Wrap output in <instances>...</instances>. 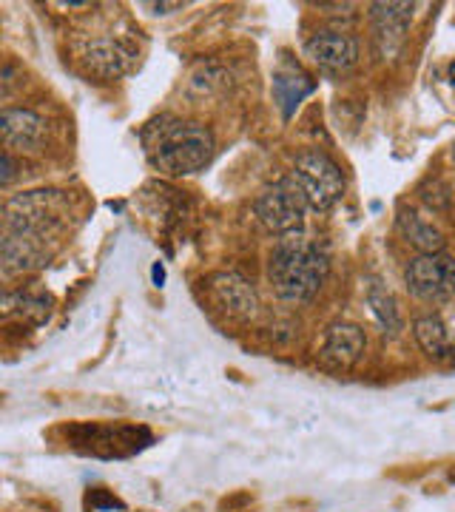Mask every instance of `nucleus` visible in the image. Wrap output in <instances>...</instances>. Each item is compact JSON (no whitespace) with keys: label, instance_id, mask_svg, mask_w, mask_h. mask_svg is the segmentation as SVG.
<instances>
[{"label":"nucleus","instance_id":"f257e3e1","mask_svg":"<svg viewBox=\"0 0 455 512\" xmlns=\"http://www.w3.org/2000/svg\"><path fill=\"white\" fill-rule=\"evenodd\" d=\"M328 254L305 237L279 239L268 259L273 293L285 302H310L328 279Z\"/></svg>","mask_w":455,"mask_h":512},{"label":"nucleus","instance_id":"f03ea898","mask_svg":"<svg viewBox=\"0 0 455 512\" xmlns=\"http://www.w3.org/2000/svg\"><path fill=\"white\" fill-rule=\"evenodd\" d=\"M151 163L171 177L197 174L214 160V134L197 123L163 117V126H148L143 134Z\"/></svg>","mask_w":455,"mask_h":512},{"label":"nucleus","instance_id":"7ed1b4c3","mask_svg":"<svg viewBox=\"0 0 455 512\" xmlns=\"http://www.w3.org/2000/svg\"><path fill=\"white\" fill-rule=\"evenodd\" d=\"M6 234L35 239V242H52L57 231L66 225L69 217V200L63 191H26L6 202Z\"/></svg>","mask_w":455,"mask_h":512},{"label":"nucleus","instance_id":"20e7f679","mask_svg":"<svg viewBox=\"0 0 455 512\" xmlns=\"http://www.w3.org/2000/svg\"><path fill=\"white\" fill-rule=\"evenodd\" d=\"M254 211L259 222L276 234V237H302L305 231V214H308V200L299 191V185L291 174L276 180L268 188H262V194L256 197Z\"/></svg>","mask_w":455,"mask_h":512},{"label":"nucleus","instance_id":"39448f33","mask_svg":"<svg viewBox=\"0 0 455 512\" xmlns=\"http://www.w3.org/2000/svg\"><path fill=\"white\" fill-rule=\"evenodd\" d=\"M74 450L97 458H126L151 444L146 427L134 424H74L66 430Z\"/></svg>","mask_w":455,"mask_h":512},{"label":"nucleus","instance_id":"423d86ee","mask_svg":"<svg viewBox=\"0 0 455 512\" xmlns=\"http://www.w3.org/2000/svg\"><path fill=\"white\" fill-rule=\"evenodd\" d=\"M291 177L305 194L308 208L313 211H330L345 194V177L342 168L330 160L325 151H305L296 157Z\"/></svg>","mask_w":455,"mask_h":512},{"label":"nucleus","instance_id":"0eeeda50","mask_svg":"<svg viewBox=\"0 0 455 512\" xmlns=\"http://www.w3.org/2000/svg\"><path fill=\"white\" fill-rule=\"evenodd\" d=\"M404 285L421 302H444L455 293V259L447 254H419L404 271Z\"/></svg>","mask_w":455,"mask_h":512},{"label":"nucleus","instance_id":"6e6552de","mask_svg":"<svg viewBox=\"0 0 455 512\" xmlns=\"http://www.w3.org/2000/svg\"><path fill=\"white\" fill-rule=\"evenodd\" d=\"M373 20V43L382 60L399 55L404 37L410 32L413 20V3H373L370 6Z\"/></svg>","mask_w":455,"mask_h":512},{"label":"nucleus","instance_id":"1a4fd4ad","mask_svg":"<svg viewBox=\"0 0 455 512\" xmlns=\"http://www.w3.org/2000/svg\"><path fill=\"white\" fill-rule=\"evenodd\" d=\"M367 339L364 330L353 322H336L325 333V342L319 348V365L333 373H345L364 356Z\"/></svg>","mask_w":455,"mask_h":512},{"label":"nucleus","instance_id":"9d476101","mask_svg":"<svg viewBox=\"0 0 455 512\" xmlns=\"http://www.w3.org/2000/svg\"><path fill=\"white\" fill-rule=\"evenodd\" d=\"M305 55L328 72H347L359 60V40L347 32H333V29L316 32L305 43Z\"/></svg>","mask_w":455,"mask_h":512},{"label":"nucleus","instance_id":"9b49d317","mask_svg":"<svg viewBox=\"0 0 455 512\" xmlns=\"http://www.w3.org/2000/svg\"><path fill=\"white\" fill-rule=\"evenodd\" d=\"M0 134L6 151H37L46 134L43 117L32 109H3L0 114Z\"/></svg>","mask_w":455,"mask_h":512},{"label":"nucleus","instance_id":"f8f14e48","mask_svg":"<svg viewBox=\"0 0 455 512\" xmlns=\"http://www.w3.org/2000/svg\"><path fill=\"white\" fill-rule=\"evenodd\" d=\"M131 60H134V52L128 49L126 43L120 40H111V37H97L91 40L83 52V63L94 77L100 80H114L120 74H126L131 69Z\"/></svg>","mask_w":455,"mask_h":512},{"label":"nucleus","instance_id":"ddd939ff","mask_svg":"<svg viewBox=\"0 0 455 512\" xmlns=\"http://www.w3.org/2000/svg\"><path fill=\"white\" fill-rule=\"evenodd\" d=\"M211 293H214L219 308L228 311L231 316H237V319H251L256 308H259V299H256L251 282L242 279L239 274L211 276Z\"/></svg>","mask_w":455,"mask_h":512},{"label":"nucleus","instance_id":"4468645a","mask_svg":"<svg viewBox=\"0 0 455 512\" xmlns=\"http://www.w3.org/2000/svg\"><path fill=\"white\" fill-rule=\"evenodd\" d=\"M0 256H3V274L15 276V274H29V271H37L49 262V251L43 242H35V239L15 237V234H3V242H0Z\"/></svg>","mask_w":455,"mask_h":512},{"label":"nucleus","instance_id":"2eb2a0df","mask_svg":"<svg viewBox=\"0 0 455 512\" xmlns=\"http://www.w3.org/2000/svg\"><path fill=\"white\" fill-rule=\"evenodd\" d=\"M399 231L419 254H444V234L438 231L433 222H427L419 211L413 208H401L399 211Z\"/></svg>","mask_w":455,"mask_h":512},{"label":"nucleus","instance_id":"dca6fc26","mask_svg":"<svg viewBox=\"0 0 455 512\" xmlns=\"http://www.w3.org/2000/svg\"><path fill=\"white\" fill-rule=\"evenodd\" d=\"M413 336H416V342L421 345V350L430 356V359H436V362H444V359H450L453 356V342H450V330L447 325L441 322V316H421L413 322Z\"/></svg>","mask_w":455,"mask_h":512},{"label":"nucleus","instance_id":"f3484780","mask_svg":"<svg viewBox=\"0 0 455 512\" xmlns=\"http://www.w3.org/2000/svg\"><path fill=\"white\" fill-rule=\"evenodd\" d=\"M313 92V83H310L305 74L291 72V74H276L273 77V97L276 103L282 106V114L291 117L293 109Z\"/></svg>","mask_w":455,"mask_h":512},{"label":"nucleus","instance_id":"a211bd4d","mask_svg":"<svg viewBox=\"0 0 455 512\" xmlns=\"http://www.w3.org/2000/svg\"><path fill=\"white\" fill-rule=\"evenodd\" d=\"M367 305H370V313H373V319L379 322V328L384 333H399L404 322H401L399 302H396L393 293L387 291V288H379V285H370Z\"/></svg>","mask_w":455,"mask_h":512},{"label":"nucleus","instance_id":"6ab92c4d","mask_svg":"<svg viewBox=\"0 0 455 512\" xmlns=\"http://www.w3.org/2000/svg\"><path fill=\"white\" fill-rule=\"evenodd\" d=\"M49 299H43V296H32V293H9L6 299H3V311L6 316H12V313H20V316H26V319H32V322H46V316H49Z\"/></svg>","mask_w":455,"mask_h":512},{"label":"nucleus","instance_id":"aec40b11","mask_svg":"<svg viewBox=\"0 0 455 512\" xmlns=\"http://www.w3.org/2000/svg\"><path fill=\"white\" fill-rule=\"evenodd\" d=\"M0 165H3L0 183L9 185V183H12V177H15V160H12V154H9V151H3V160H0Z\"/></svg>","mask_w":455,"mask_h":512},{"label":"nucleus","instance_id":"412c9836","mask_svg":"<svg viewBox=\"0 0 455 512\" xmlns=\"http://www.w3.org/2000/svg\"><path fill=\"white\" fill-rule=\"evenodd\" d=\"M182 3H148V9H160V12H165V9H180Z\"/></svg>","mask_w":455,"mask_h":512},{"label":"nucleus","instance_id":"4be33fe9","mask_svg":"<svg viewBox=\"0 0 455 512\" xmlns=\"http://www.w3.org/2000/svg\"><path fill=\"white\" fill-rule=\"evenodd\" d=\"M450 74H453V83H455V63H453V69H450Z\"/></svg>","mask_w":455,"mask_h":512}]
</instances>
